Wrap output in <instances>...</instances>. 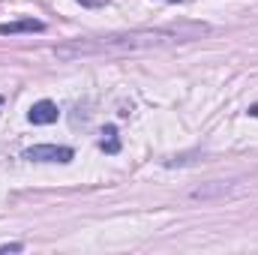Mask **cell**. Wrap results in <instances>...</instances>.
Here are the masks:
<instances>
[{"mask_svg": "<svg viewBox=\"0 0 258 255\" xmlns=\"http://www.w3.org/2000/svg\"><path fill=\"white\" fill-rule=\"evenodd\" d=\"M210 27L198 21H180V24H162V27H135L123 33H105V36H90V39H72L54 54L60 60H78V57H99V54H132V51H147V48H162L174 42H189L204 36Z\"/></svg>", "mask_w": 258, "mask_h": 255, "instance_id": "obj_1", "label": "cell"}, {"mask_svg": "<svg viewBox=\"0 0 258 255\" xmlns=\"http://www.w3.org/2000/svg\"><path fill=\"white\" fill-rule=\"evenodd\" d=\"M72 147L63 144H36V147H27L24 150V159L30 162H72Z\"/></svg>", "mask_w": 258, "mask_h": 255, "instance_id": "obj_2", "label": "cell"}, {"mask_svg": "<svg viewBox=\"0 0 258 255\" xmlns=\"http://www.w3.org/2000/svg\"><path fill=\"white\" fill-rule=\"evenodd\" d=\"M45 24L36 18H21V21H6L0 24V36H15V33H42Z\"/></svg>", "mask_w": 258, "mask_h": 255, "instance_id": "obj_3", "label": "cell"}, {"mask_svg": "<svg viewBox=\"0 0 258 255\" xmlns=\"http://www.w3.org/2000/svg\"><path fill=\"white\" fill-rule=\"evenodd\" d=\"M30 123H36V126H45V123H54L57 120V105L51 102V99H42V102H36L33 108H30Z\"/></svg>", "mask_w": 258, "mask_h": 255, "instance_id": "obj_4", "label": "cell"}, {"mask_svg": "<svg viewBox=\"0 0 258 255\" xmlns=\"http://www.w3.org/2000/svg\"><path fill=\"white\" fill-rule=\"evenodd\" d=\"M231 192V183H225V180H213V183H207V186H198V189L189 192V198H213V195H228Z\"/></svg>", "mask_w": 258, "mask_h": 255, "instance_id": "obj_5", "label": "cell"}, {"mask_svg": "<svg viewBox=\"0 0 258 255\" xmlns=\"http://www.w3.org/2000/svg\"><path fill=\"white\" fill-rule=\"evenodd\" d=\"M99 147H102L105 153H120V138H117V129H114V126H105V129H102Z\"/></svg>", "mask_w": 258, "mask_h": 255, "instance_id": "obj_6", "label": "cell"}, {"mask_svg": "<svg viewBox=\"0 0 258 255\" xmlns=\"http://www.w3.org/2000/svg\"><path fill=\"white\" fill-rule=\"evenodd\" d=\"M249 117H258V105H252V108H249Z\"/></svg>", "mask_w": 258, "mask_h": 255, "instance_id": "obj_7", "label": "cell"}, {"mask_svg": "<svg viewBox=\"0 0 258 255\" xmlns=\"http://www.w3.org/2000/svg\"><path fill=\"white\" fill-rule=\"evenodd\" d=\"M0 108H3V96H0Z\"/></svg>", "mask_w": 258, "mask_h": 255, "instance_id": "obj_8", "label": "cell"}]
</instances>
